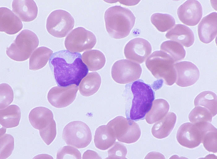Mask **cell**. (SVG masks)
<instances>
[{
  "label": "cell",
  "mask_w": 217,
  "mask_h": 159,
  "mask_svg": "<svg viewBox=\"0 0 217 159\" xmlns=\"http://www.w3.org/2000/svg\"><path fill=\"white\" fill-rule=\"evenodd\" d=\"M81 58L80 53L67 50L53 53L49 64L58 86L67 87L73 84L79 86L89 72Z\"/></svg>",
  "instance_id": "obj_1"
},
{
  "label": "cell",
  "mask_w": 217,
  "mask_h": 159,
  "mask_svg": "<svg viewBox=\"0 0 217 159\" xmlns=\"http://www.w3.org/2000/svg\"><path fill=\"white\" fill-rule=\"evenodd\" d=\"M129 85L125 87L127 118L136 121L144 120L151 107L155 93L150 85L141 80Z\"/></svg>",
  "instance_id": "obj_2"
},
{
  "label": "cell",
  "mask_w": 217,
  "mask_h": 159,
  "mask_svg": "<svg viewBox=\"0 0 217 159\" xmlns=\"http://www.w3.org/2000/svg\"><path fill=\"white\" fill-rule=\"evenodd\" d=\"M104 18L106 30L109 35L115 39L127 36L133 28L136 17L129 9L115 6L108 8Z\"/></svg>",
  "instance_id": "obj_3"
},
{
  "label": "cell",
  "mask_w": 217,
  "mask_h": 159,
  "mask_svg": "<svg viewBox=\"0 0 217 159\" xmlns=\"http://www.w3.org/2000/svg\"><path fill=\"white\" fill-rule=\"evenodd\" d=\"M175 63L171 57L162 51L153 52L145 61V66L156 79L171 86L176 81Z\"/></svg>",
  "instance_id": "obj_4"
},
{
  "label": "cell",
  "mask_w": 217,
  "mask_h": 159,
  "mask_svg": "<svg viewBox=\"0 0 217 159\" xmlns=\"http://www.w3.org/2000/svg\"><path fill=\"white\" fill-rule=\"evenodd\" d=\"M39 44L38 37L34 32L29 30H24L10 46L7 48L6 53L14 61H24L29 57Z\"/></svg>",
  "instance_id": "obj_5"
},
{
  "label": "cell",
  "mask_w": 217,
  "mask_h": 159,
  "mask_svg": "<svg viewBox=\"0 0 217 159\" xmlns=\"http://www.w3.org/2000/svg\"><path fill=\"white\" fill-rule=\"evenodd\" d=\"M106 125L112 134L120 142L133 143L138 140L141 135L138 124L122 116L116 117Z\"/></svg>",
  "instance_id": "obj_6"
},
{
  "label": "cell",
  "mask_w": 217,
  "mask_h": 159,
  "mask_svg": "<svg viewBox=\"0 0 217 159\" xmlns=\"http://www.w3.org/2000/svg\"><path fill=\"white\" fill-rule=\"evenodd\" d=\"M92 133L89 127L84 122L74 121L64 127L62 138L67 145L77 148L87 147L92 140Z\"/></svg>",
  "instance_id": "obj_7"
},
{
  "label": "cell",
  "mask_w": 217,
  "mask_h": 159,
  "mask_svg": "<svg viewBox=\"0 0 217 159\" xmlns=\"http://www.w3.org/2000/svg\"><path fill=\"white\" fill-rule=\"evenodd\" d=\"M75 20L68 12L58 9L52 12L46 21V28L50 34L56 38L65 37L73 29Z\"/></svg>",
  "instance_id": "obj_8"
},
{
  "label": "cell",
  "mask_w": 217,
  "mask_h": 159,
  "mask_svg": "<svg viewBox=\"0 0 217 159\" xmlns=\"http://www.w3.org/2000/svg\"><path fill=\"white\" fill-rule=\"evenodd\" d=\"M97 39L92 32L83 27L73 30L65 38L64 45L66 49L72 52H82L92 48Z\"/></svg>",
  "instance_id": "obj_9"
},
{
  "label": "cell",
  "mask_w": 217,
  "mask_h": 159,
  "mask_svg": "<svg viewBox=\"0 0 217 159\" xmlns=\"http://www.w3.org/2000/svg\"><path fill=\"white\" fill-rule=\"evenodd\" d=\"M142 71L140 65L124 59L114 63L111 68V75L116 82L124 84L131 83L139 79Z\"/></svg>",
  "instance_id": "obj_10"
},
{
  "label": "cell",
  "mask_w": 217,
  "mask_h": 159,
  "mask_svg": "<svg viewBox=\"0 0 217 159\" xmlns=\"http://www.w3.org/2000/svg\"><path fill=\"white\" fill-rule=\"evenodd\" d=\"M152 47L146 39L137 38L129 41L125 46L124 53L126 58L139 64L143 63L151 54Z\"/></svg>",
  "instance_id": "obj_11"
},
{
  "label": "cell",
  "mask_w": 217,
  "mask_h": 159,
  "mask_svg": "<svg viewBox=\"0 0 217 159\" xmlns=\"http://www.w3.org/2000/svg\"><path fill=\"white\" fill-rule=\"evenodd\" d=\"M78 86L73 84L67 87H54L47 94L49 102L54 107L62 108L71 104L76 98Z\"/></svg>",
  "instance_id": "obj_12"
},
{
  "label": "cell",
  "mask_w": 217,
  "mask_h": 159,
  "mask_svg": "<svg viewBox=\"0 0 217 159\" xmlns=\"http://www.w3.org/2000/svg\"><path fill=\"white\" fill-rule=\"evenodd\" d=\"M176 138L178 142L182 146L193 148L201 143L202 132L197 123H185L178 129Z\"/></svg>",
  "instance_id": "obj_13"
},
{
  "label": "cell",
  "mask_w": 217,
  "mask_h": 159,
  "mask_svg": "<svg viewBox=\"0 0 217 159\" xmlns=\"http://www.w3.org/2000/svg\"><path fill=\"white\" fill-rule=\"evenodd\" d=\"M177 12L181 22L189 26H194L197 25L202 18V8L197 0H187L179 7Z\"/></svg>",
  "instance_id": "obj_14"
},
{
  "label": "cell",
  "mask_w": 217,
  "mask_h": 159,
  "mask_svg": "<svg viewBox=\"0 0 217 159\" xmlns=\"http://www.w3.org/2000/svg\"><path fill=\"white\" fill-rule=\"evenodd\" d=\"M176 74V84L187 87L194 84L198 80L200 72L197 66L191 62L184 61L174 64Z\"/></svg>",
  "instance_id": "obj_15"
},
{
  "label": "cell",
  "mask_w": 217,
  "mask_h": 159,
  "mask_svg": "<svg viewBox=\"0 0 217 159\" xmlns=\"http://www.w3.org/2000/svg\"><path fill=\"white\" fill-rule=\"evenodd\" d=\"M28 119L32 126L39 132L56 128L52 111L44 107H39L32 109L29 113Z\"/></svg>",
  "instance_id": "obj_16"
},
{
  "label": "cell",
  "mask_w": 217,
  "mask_h": 159,
  "mask_svg": "<svg viewBox=\"0 0 217 159\" xmlns=\"http://www.w3.org/2000/svg\"><path fill=\"white\" fill-rule=\"evenodd\" d=\"M200 40L204 43H210L217 34V13L212 12L204 17L197 26Z\"/></svg>",
  "instance_id": "obj_17"
},
{
  "label": "cell",
  "mask_w": 217,
  "mask_h": 159,
  "mask_svg": "<svg viewBox=\"0 0 217 159\" xmlns=\"http://www.w3.org/2000/svg\"><path fill=\"white\" fill-rule=\"evenodd\" d=\"M23 25L18 17L6 7L0 8V31L14 34L23 28Z\"/></svg>",
  "instance_id": "obj_18"
},
{
  "label": "cell",
  "mask_w": 217,
  "mask_h": 159,
  "mask_svg": "<svg viewBox=\"0 0 217 159\" xmlns=\"http://www.w3.org/2000/svg\"><path fill=\"white\" fill-rule=\"evenodd\" d=\"M12 7L13 12L23 22L32 21L37 16V7L33 0H13Z\"/></svg>",
  "instance_id": "obj_19"
},
{
  "label": "cell",
  "mask_w": 217,
  "mask_h": 159,
  "mask_svg": "<svg viewBox=\"0 0 217 159\" xmlns=\"http://www.w3.org/2000/svg\"><path fill=\"white\" fill-rule=\"evenodd\" d=\"M165 36L167 39L177 42L187 48L193 44L195 39L192 30L188 26L180 24H176L167 32Z\"/></svg>",
  "instance_id": "obj_20"
},
{
  "label": "cell",
  "mask_w": 217,
  "mask_h": 159,
  "mask_svg": "<svg viewBox=\"0 0 217 159\" xmlns=\"http://www.w3.org/2000/svg\"><path fill=\"white\" fill-rule=\"evenodd\" d=\"M176 120V116L174 113H167L162 119L153 125L151 131L152 134L158 139L167 137L173 129Z\"/></svg>",
  "instance_id": "obj_21"
},
{
  "label": "cell",
  "mask_w": 217,
  "mask_h": 159,
  "mask_svg": "<svg viewBox=\"0 0 217 159\" xmlns=\"http://www.w3.org/2000/svg\"><path fill=\"white\" fill-rule=\"evenodd\" d=\"M202 132L201 143L205 148L209 152H217V130L212 124L208 122H199Z\"/></svg>",
  "instance_id": "obj_22"
},
{
  "label": "cell",
  "mask_w": 217,
  "mask_h": 159,
  "mask_svg": "<svg viewBox=\"0 0 217 159\" xmlns=\"http://www.w3.org/2000/svg\"><path fill=\"white\" fill-rule=\"evenodd\" d=\"M101 78L96 72L89 73L80 82L79 90L83 96L89 97L96 93L100 88Z\"/></svg>",
  "instance_id": "obj_23"
},
{
  "label": "cell",
  "mask_w": 217,
  "mask_h": 159,
  "mask_svg": "<svg viewBox=\"0 0 217 159\" xmlns=\"http://www.w3.org/2000/svg\"><path fill=\"white\" fill-rule=\"evenodd\" d=\"M21 115L20 109L15 105H11L0 109V124L5 128L15 127L19 124Z\"/></svg>",
  "instance_id": "obj_24"
},
{
  "label": "cell",
  "mask_w": 217,
  "mask_h": 159,
  "mask_svg": "<svg viewBox=\"0 0 217 159\" xmlns=\"http://www.w3.org/2000/svg\"><path fill=\"white\" fill-rule=\"evenodd\" d=\"M169 107L168 102L164 99L154 100L150 109L145 116L146 121L151 125L160 120L167 114Z\"/></svg>",
  "instance_id": "obj_25"
},
{
  "label": "cell",
  "mask_w": 217,
  "mask_h": 159,
  "mask_svg": "<svg viewBox=\"0 0 217 159\" xmlns=\"http://www.w3.org/2000/svg\"><path fill=\"white\" fill-rule=\"evenodd\" d=\"M116 138L112 134L107 125H102L96 129L94 136V143L98 149L105 150L113 145Z\"/></svg>",
  "instance_id": "obj_26"
},
{
  "label": "cell",
  "mask_w": 217,
  "mask_h": 159,
  "mask_svg": "<svg viewBox=\"0 0 217 159\" xmlns=\"http://www.w3.org/2000/svg\"><path fill=\"white\" fill-rule=\"evenodd\" d=\"M53 51L44 46L37 48L33 52L29 60V69L36 70L42 68L46 64Z\"/></svg>",
  "instance_id": "obj_27"
},
{
  "label": "cell",
  "mask_w": 217,
  "mask_h": 159,
  "mask_svg": "<svg viewBox=\"0 0 217 159\" xmlns=\"http://www.w3.org/2000/svg\"><path fill=\"white\" fill-rule=\"evenodd\" d=\"M82 60L90 71H97L102 68L106 63L105 57L101 51L92 50L84 52Z\"/></svg>",
  "instance_id": "obj_28"
},
{
  "label": "cell",
  "mask_w": 217,
  "mask_h": 159,
  "mask_svg": "<svg viewBox=\"0 0 217 159\" xmlns=\"http://www.w3.org/2000/svg\"><path fill=\"white\" fill-rule=\"evenodd\" d=\"M217 95L210 91L202 92L195 98L194 104L195 107L201 106L205 108L211 113L212 117L217 112Z\"/></svg>",
  "instance_id": "obj_29"
},
{
  "label": "cell",
  "mask_w": 217,
  "mask_h": 159,
  "mask_svg": "<svg viewBox=\"0 0 217 159\" xmlns=\"http://www.w3.org/2000/svg\"><path fill=\"white\" fill-rule=\"evenodd\" d=\"M160 49L169 55L175 63L183 60L186 55L185 51L183 46L172 40L163 42L161 45Z\"/></svg>",
  "instance_id": "obj_30"
},
{
  "label": "cell",
  "mask_w": 217,
  "mask_h": 159,
  "mask_svg": "<svg viewBox=\"0 0 217 159\" xmlns=\"http://www.w3.org/2000/svg\"><path fill=\"white\" fill-rule=\"evenodd\" d=\"M150 19L151 23L157 30L162 32L172 28L176 22L174 18L168 14L154 13L151 16Z\"/></svg>",
  "instance_id": "obj_31"
},
{
  "label": "cell",
  "mask_w": 217,
  "mask_h": 159,
  "mask_svg": "<svg viewBox=\"0 0 217 159\" xmlns=\"http://www.w3.org/2000/svg\"><path fill=\"white\" fill-rule=\"evenodd\" d=\"M188 117L191 123L195 124L201 122H211L212 116L210 111L205 108L197 106L191 111Z\"/></svg>",
  "instance_id": "obj_32"
},
{
  "label": "cell",
  "mask_w": 217,
  "mask_h": 159,
  "mask_svg": "<svg viewBox=\"0 0 217 159\" xmlns=\"http://www.w3.org/2000/svg\"><path fill=\"white\" fill-rule=\"evenodd\" d=\"M0 159H5L11 154L14 148L13 137L9 134L0 135Z\"/></svg>",
  "instance_id": "obj_33"
},
{
  "label": "cell",
  "mask_w": 217,
  "mask_h": 159,
  "mask_svg": "<svg viewBox=\"0 0 217 159\" xmlns=\"http://www.w3.org/2000/svg\"><path fill=\"white\" fill-rule=\"evenodd\" d=\"M0 89V108L2 109L7 107L13 102L14 93L11 87L7 84H1Z\"/></svg>",
  "instance_id": "obj_34"
},
{
  "label": "cell",
  "mask_w": 217,
  "mask_h": 159,
  "mask_svg": "<svg viewBox=\"0 0 217 159\" xmlns=\"http://www.w3.org/2000/svg\"><path fill=\"white\" fill-rule=\"evenodd\" d=\"M64 158L81 159V155L75 148L66 146L58 151L56 156V159Z\"/></svg>",
  "instance_id": "obj_35"
},
{
  "label": "cell",
  "mask_w": 217,
  "mask_h": 159,
  "mask_svg": "<svg viewBox=\"0 0 217 159\" xmlns=\"http://www.w3.org/2000/svg\"><path fill=\"white\" fill-rule=\"evenodd\" d=\"M108 151V159H126L127 150L125 146L119 142H115Z\"/></svg>",
  "instance_id": "obj_36"
},
{
  "label": "cell",
  "mask_w": 217,
  "mask_h": 159,
  "mask_svg": "<svg viewBox=\"0 0 217 159\" xmlns=\"http://www.w3.org/2000/svg\"><path fill=\"white\" fill-rule=\"evenodd\" d=\"M83 159L85 158H100L98 154L95 151L88 150L85 151L83 155Z\"/></svg>",
  "instance_id": "obj_37"
}]
</instances>
